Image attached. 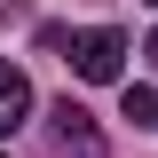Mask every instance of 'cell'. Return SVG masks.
Segmentation results:
<instances>
[{
	"label": "cell",
	"mask_w": 158,
	"mask_h": 158,
	"mask_svg": "<svg viewBox=\"0 0 158 158\" xmlns=\"http://www.w3.org/2000/svg\"><path fill=\"white\" fill-rule=\"evenodd\" d=\"M48 158H111V150H103V127L79 111L71 95L48 111Z\"/></svg>",
	"instance_id": "1"
},
{
	"label": "cell",
	"mask_w": 158,
	"mask_h": 158,
	"mask_svg": "<svg viewBox=\"0 0 158 158\" xmlns=\"http://www.w3.org/2000/svg\"><path fill=\"white\" fill-rule=\"evenodd\" d=\"M63 56H71V71L79 79H118V56H127V32H111V24H103V32H79L71 48H63Z\"/></svg>",
	"instance_id": "2"
},
{
	"label": "cell",
	"mask_w": 158,
	"mask_h": 158,
	"mask_svg": "<svg viewBox=\"0 0 158 158\" xmlns=\"http://www.w3.org/2000/svg\"><path fill=\"white\" fill-rule=\"evenodd\" d=\"M24 118H32V79L16 63H0V135H16Z\"/></svg>",
	"instance_id": "3"
},
{
	"label": "cell",
	"mask_w": 158,
	"mask_h": 158,
	"mask_svg": "<svg viewBox=\"0 0 158 158\" xmlns=\"http://www.w3.org/2000/svg\"><path fill=\"white\" fill-rule=\"evenodd\" d=\"M118 111L135 118V127H150V135H158V87H127V95H118Z\"/></svg>",
	"instance_id": "4"
},
{
	"label": "cell",
	"mask_w": 158,
	"mask_h": 158,
	"mask_svg": "<svg viewBox=\"0 0 158 158\" xmlns=\"http://www.w3.org/2000/svg\"><path fill=\"white\" fill-rule=\"evenodd\" d=\"M142 56H150V63H158V32H150V48H142Z\"/></svg>",
	"instance_id": "5"
},
{
	"label": "cell",
	"mask_w": 158,
	"mask_h": 158,
	"mask_svg": "<svg viewBox=\"0 0 158 158\" xmlns=\"http://www.w3.org/2000/svg\"><path fill=\"white\" fill-rule=\"evenodd\" d=\"M0 158H8V150H0Z\"/></svg>",
	"instance_id": "6"
}]
</instances>
